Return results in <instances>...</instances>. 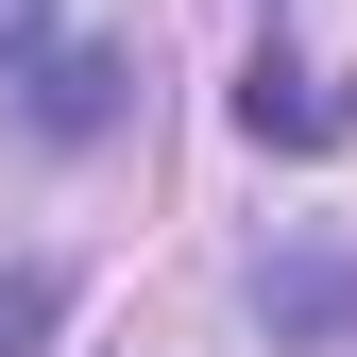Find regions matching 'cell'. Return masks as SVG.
<instances>
[{
    "instance_id": "5b68a950",
    "label": "cell",
    "mask_w": 357,
    "mask_h": 357,
    "mask_svg": "<svg viewBox=\"0 0 357 357\" xmlns=\"http://www.w3.org/2000/svg\"><path fill=\"white\" fill-rule=\"evenodd\" d=\"M34 52H52V0H0V85H17Z\"/></svg>"
},
{
    "instance_id": "7a4b0ae2",
    "label": "cell",
    "mask_w": 357,
    "mask_h": 357,
    "mask_svg": "<svg viewBox=\"0 0 357 357\" xmlns=\"http://www.w3.org/2000/svg\"><path fill=\"white\" fill-rule=\"evenodd\" d=\"M255 324L273 340H357V255H324V238L255 255Z\"/></svg>"
},
{
    "instance_id": "277c9868",
    "label": "cell",
    "mask_w": 357,
    "mask_h": 357,
    "mask_svg": "<svg viewBox=\"0 0 357 357\" xmlns=\"http://www.w3.org/2000/svg\"><path fill=\"white\" fill-rule=\"evenodd\" d=\"M34 119H52V137H102V119H119V68L102 52H52V68H34Z\"/></svg>"
},
{
    "instance_id": "3957f363",
    "label": "cell",
    "mask_w": 357,
    "mask_h": 357,
    "mask_svg": "<svg viewBox=\"0 0 357 357\" xmlns=\"http://www.w3.org/2000/svg\"><path fill=\"white\" fill-rule=\"evenodd\" d=\"M52 324H68V273L52 255H0V357H52Z\"/></svg>"
},
{
    "instance_id": "6da1fadb",
    "label": "cell",
    "mask_w": 357,
    "mask_h": 357,
    "mask_svg": "<svg viewBox=\"0 0 357 357\" xmlns=\"http://www.w3.org/2000/svg\"><path fill=\"white\" fill-rule=\"evenodd\" d=\"M238 137H273V153H340V137H357V102H340L306 52H255V68H238Z\"/></svg>"
}]
</instances>
